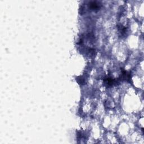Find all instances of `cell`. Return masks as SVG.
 I'll return each instance as SVG.
<instances>
[{"instance_id":"cell-1","label":"cell","mask_w":144,"mask_h":144,"mask_svg":"<svg viewBox=\"0 0 144 144\" xmlns=\"http://www.w3.org/2000/svg\"><path fill=\"white\" fill-rule=\"evenodd\" d=\"M88 6H89V8H90L91 10H99L101 7V6L99 5V4L97 3L96 2H91L90 4L88 5Z\"/></svg>"}]
</instances>
